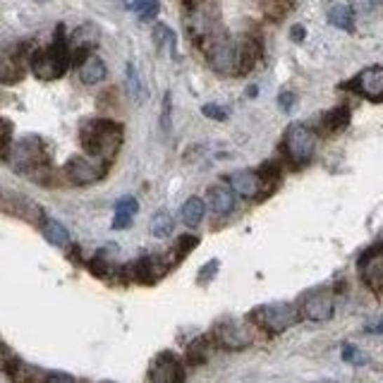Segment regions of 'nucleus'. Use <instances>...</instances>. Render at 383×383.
Masks as SVG:
<instances>
[{"label": "nucleus", "mask_w": 383, "mask_h": 383, "mask_svg": "<svg viewBox=\"0 0 383 383\" xmlns=\"http://www.w3.org/2000/svg\"><path fill=\"white\" fill-rule=\"evenodd\" d=\"M359 274H362V281L367 283L369 290L383 295V247H374L364 254L359 261Z\"/></svg>", "instance_id": "obj_8"}, {"label": "nucleus", "mask_w": 383, "mask_h": 383, "mask_svg": "<svg viewBox=\"0 0 383 383\" xmlns=\"http://www.w3.org/2000/svg\"><path fill=\"white\" fill-rule=\"evenodd\" d=\"M316 383H338V381H316Z\"/></svg>", "instance_id": "obj_37"}, {"label": "nucleus", "mask_w": 383, "mask_h": 383, "mask_svg": "<svg viewBox=\"0 0 383 383\" xmlns=\"http://www.w3.org/2000/svg\"><path fill=\"white\" fill-rule=\"evenodd\" d=\"M15 168L20 170H27V168H36L43 163V149L39 144V139H22L20 144L13 149V156H10Z\"/></svg>", "instance_id": "obj_12"}, {"label": "nucleus", "mask_w": 383, "mask_h": 383, "mask_svg": "<svg viewBox=\"0 0 383 383\" xmlns=\"http://www.w3.org/2000/svg\"><path fill=\"white\" fill-rule=\"evenodd\" d=\"M218 259H213V261H208V264L204 266V269L199 271V276H196V281L201 283V285H206L208 281H211L213 276H216V271H218Z\"/></svg>", "instance_id": "obj_27"}, {"label": "nucleus", "mask_w": 383, "mask_h": 383, "mask_svg": "<svg viewBox=\"0 0 383 383\" xmlns=\"http://www.w3.org/2000/svg\"><path fill=\"white\" fill-rule=\"evenodd\" d=\"M264 184H266L264 175H261V173H254V170H237L230 175V187H233L240 196H245V199L259 196Z\"/></svg>", "instance_id": "obj_13"}, {"label": "nucleus", "mask_w": 383, "mask_h": 383, "mask_svg": "<svg viewBox=\"0 0 383 383\" xmlns=\"http://www.w3.org/2000/svg\"><path fill=\"white\" fill-rule=\"evenodd\" d=\"M79 79L84 84H98L106 79V62L98 55H89L86 60L79 65Z\"/></svg>", "instance_id": "obj_15"}, {"label": "nucleus", "mask_w": 383, "mask_h": 383, "mask_svg": "<svg viewBox=\"0 0 383 383\" xmlns=\"http://www.w3.org/2000/svg\"><path fill=\"white\" fill-rule=\"evenodd\" d=\"M300 316L309 318V321H328L333 316V295H330V290H314V293L304 295L300 304Z\"/></svg>", "instance_id": "obj_7"}, {"label": "nucleus", "mask_w": 383, "mask_h": 383, "mask_svg": "<svg viewBox=\"0 0 383 383\" xmlns=\"http://www.w3.org/2000/svg\"><path fill=\"white\" fill-rule=\"evenodd\" d=\"M196 242H199V240H196V237H189V235H187V237H182V240H180V252H177V259H182L184 254H187L189 249L196 245Z\"/></svg>", "instance_id": "obj_31"}, {"label": "nucleus", "mask_w": 383, "mask_h": 383, "mask_svg": "<svg viewBox=\"0 0 383 383\" xmlns=\"http://www.w3.org/2000/svg\"><path fill=\"white\" fill-rule=\"evenodd\" d=\"M135 10L139 15V20H154L159 15V0H137L135 3Z\"/></svg>", "instance_id": "obj_24"}, {"label": "nucleus", "mask_w": 383, "mask_h": 383, "mask_svg": "<svg viewBox=\"0 0 383 383\" xmlns=\"http://www.w3.org/2000/svg\"><path fill=\"white\" fill-rule=\"evenodd\" d=\"M295 101H297V96L293 94V91H283L281 96H278V103H281L283 110H290L295 106Z\"/></svg>", "instance_id": "obj_30"}, {"label": "nucleus", "mask_w": 383, "mask_h": 383, "mask_svg": "<svg viewBox=\"0 0 383 383\" xmlns=\"http://www.w3.org/2000/svg\"><path fill=\"white\" fill-rule=\"evenodd\" d=\"M369 333H383V321L381 323H376V326H367Z\"/></svg>", "instance_id": "obj_34"}, {"label": "nucleus", "mask_w": 383, "mask_h": 383, "mask_svg": "<svg viewBox=\"0 0 383 383\" xmlns=\"http://www.w3.org/2000/svg\"><path fill=\"white\" fill-rule=\"evenodd\" d=\"M328 22L338 29H345V32H352L355 29V17H352V10L345 8L340 3H333L328 8Z\"/></svg>", "instance_id": "obj_18"}, {"label": "nucleus", "mask_w": 383, "mask_h": 383, "mask_svg": "<svg viewBox=\"0 0 383 383\" xmlns=\"http://www.w3.org/2000/svg\"><path fill=\"white\" fill-rule=\"evenodd\" d=\"M170 115H173V101H170V94H166L163 98V115H161V130L163 135H170Z\"/></svg>", "instance_id": "obj_26"}, {"label": "nucleus", "mask_w": 383, "mask_h": 383, "mask_svg": "<svg viewBox=\"0 0 383 383\" xmlns=\"http://www.w3.org/2000/svg\"><path fill=\"white\" fill-rule=\"evenodd\" d=\"M208 62L213 69L223 74H233L240 69V51L235 48V43L230 39H216L208 48Z\"/></svg>", "instance_id": "obj_6"}, {"label": "nucleus", "mask_w": 383, "mask_h": 383, "mask_svg": "<svg viewBox=\"0 0 383 383\" xmlns=\"http://www.w3.org/2000/svg\"><path fill=\"white\" fill-rule=\"evenodd\" d=\"M127 89H130L132 101H144V96H147L144 84H142V77H139L135 65H127Z\"/></svg>", "instance_id": "obj_22"}, {"label": "nucleus", "mask_w": 383, "mask_h": 383, "mask_svg": "<svg viewBox=\"0 0 383 383\" xmlns=\"http://www.w3.org/2000/svg\"><path fill=\"white\" fill-rule=\"evenodd\" d=\"M252 318L259 323L266 333H285L290 326L300 321V309L288 302H274V304H261L252 311Z\"/></svg>", "instance_id": "obj_2"}, {"label": "nucleus", "mask_w": 383, "mask_h": 383, "mask_svg": "<svg viewBox=\"0 0 383 383\" xmlns=\"http://www.w3.org/2000/svg\"><path fill=\"white\" fill-rule=\"evenodd\" d=\"M206 204L211 206V211L216 213V216H225V213H230L235 208L233 189H228V187H211V189H208Z\"/></svg>", "instance_id": "obj_14"}, {"label": "nucleus", "mask_w": 383, "mask_h": 383, "mask_svg": "<svg viewBox=\"0 0 383 383\" xmlns=\"http://www.w3.org/2000/svg\"><path fill=\"white\" fill-rule=\"evenodd\" d=\"M69 65V53L65 48V43H62V39H58V41L51 46V48L46 51H39L36 55H34L32 60V69L36 77L41 79H58L65 74V69Z\"/></svg>", "instance_id": "obj_3"}, {"label": "nucleus", "mask_w": 383, "mask_h": 383, "mask_svg": "<svg viewBox=\"0 0 383 383\" xmlns=\"http://www.w3.org/2000/svg\"><path fill=\"white\" fill-rule=\"evenodd\" d=\"M342 359L345 362H350V364H367V355L364 352H359V347L355 345H342Z\"/></svg>", "instance_id": "obj_25"}, {"label": "nucleus", "mask_w": 383, "mask_h": 383, "mask_svg": "<svg viewBox=\"0 0 383 383\" xmlns=\"http://www.w3.org/2000/svg\"><path fill=\"white\" fill-rule=\"evenodd\" d=\"M154 41H156V48H159V51L168 48V51H170V55L175 53V46H177L175 34H173L166 25H159L154 29Z\"/></svg>", "instance_id": "obj_21"}, {"label": "nucleus", "mask_w": 383, "mask_h": 383, "mask_svg": "<svg viewBox=\"0 0 383 383\" xmlns=\"http://www.w3.org/2000/svg\"><path fill=\"white\" fill-rule=\"evenodd\" d=\"M46 383H74V381L65 374H51L48 379H46Z\"/></svg>", "instance_id": "obj_32"}, {"label": "nucleus", "mask_w": 383, "mask_h": 383, "mask_svg": "<svg viewBox=\"0 0 383 383\" xmlns=\"http://www.w3.org/2000/svg\"><path fill=\"white\" fill-rule=\"evenodd\" d=\"M290 36H293L295 39V41H302V39H304V27H300V25H295L293 27V32H290Z\"/></svg>", "instance_id": "obj_33"}, {"label": "nucleus", "mask_w": 383, "mask_h": 383, "mask_svg": "<svg viewBox=\"0 0 383 383\" xmlns=\"http://www.w3.org/2000/svg\"><path fill=\"white\" fill-rule=\"evenodd\" d=\"M206 213V201H201L199 196H189L182 204V220L187 225H199L204 220Z\"/></svg>", "instance_id": "obj_19"}, {"label": "nucleus", "mask_w": 383, "mask_h": 383, "mask_svg": "<svg viewBox=\"0 0 383 383\" xmlns=\"http://www.w3.org/2000/svg\"><path fill=\"white\" fill-rule=\"evenodd\" d=\"M147 383H182V367H180L177 357H173L170 352L156 357L149 369Z\"/></svg>", "instance_id": "obj_9"}, {"label": "nucleus", "mask_w": 383, "mask_h": 383, "mask_svg": "<svg viewBox=\"0 0 383 383\" xmlns=\"http://www.w3.org/2000/svg\"><path fill=\"white\" fill-rule=\"evenodd\" d=\"M201 113H204L206 118H211V120H220V123L228 118V110H225L223 106H213V103H208V106L201 108Z\"/></svg>", "instance_id": "obj_28"}, {"label": "nucleus", "mask_w": 383, "mask_h": 383, "mask_svg": "<svg viewBox=\"0 0 383 383\" xmlns=\"http://www.w3.org/2000/svg\"><path fill=\"white\" fill-rule=\"evenodd\" d=\"M3 137H5V135H3V127H0V144H3Z\"/></svg>", "instance_id": "obj_35"}, {"label": "nucleus", "mask_w": 383, "mask_h": 383, "mask_svg": "<svg viewBox=\"0 0 383 383\" xmlns=\"http://www.w3.org/2000/svg\"><path fill=\"white\" fill-rule=\"evenodd\" d=\"M216 338L225 350H242L252 342V333L240 321H223L216 328Z\"/></svg>", "instance_id": "obj_11"}, {"label": "nucleus", "mask_w": 383, "mask_h": 383, "mask_svg": "<svg viewBox=\"0 0 383 383\" xmlns=\"http://www.w3.org/2000/svg\"><path fill=\"white\" fill-rule=\"evenodd\" d=\"M43 237L55 247H67L69 245V233L62 223H58L55 218H46L43 220Z\"/></svg>", "instance_id": "obj_17"}, {"label": "nucleus", "mask_w": 383, "mask_h": 383, "mask_svg": "<svg viewBox=\"0 0 383 383\" xmlns=\"http://www.w3.org/2000/svg\"><path fill=\"white\" fill-rule=\"evenodd\" d=\"M82 144L98 161L113 159L115 151L123 144V127L110 120H91L82 127Z\"/></svg>", "instance_id": "obj_1"}, {"label": "nucleus", "mask_w": 383, "mask_h": 383, "mask_svg": "<svg viewBox=\"0 0 383 383\" xmlns=\"http://www.w3.org/2000/svg\"><path fill=\"white\" fill-rule=\"evenodd\" d=\"M173 228H175V223H173V216L168 211H159L154 213V218H151V233L156 237H168L173 233Z\"/></svg>", "instance_id": "obj_20"}, {"label": "nucleus", "mask_w": 383, "mask_h": 383, "mask_svg": "<svg viewBox=\"0 0 383 383\" xmlns=\"http://www.w3.org/2000/svg\"><path fill=\"white\" fill-rule=\"evenodd\" d=\"M137 199L135 196H125V199L118 201V206H115V220H113V228L115 230H125L132 225V218H135L137 213Z\"/></svg>", "instance_id": "obj_16"}, {"label": "nucleus", "mask_w": 383, "mask_h": 383, "mask_svg": "<svg viewBox=\"0 0 383 383\" xmlns=\"http://www.w3.org/2000/svg\"><path fill=\"white\" fill-rule=\"evenodd\" d=\"M65 173L69 177V182L74 184H91L96 180L103 177L106 173V166L103 161H96V159H86V156H72L65 166Z\"/></svg>", "instance_id": "obj_5"}, {"label": "nucleus", "mask_w": 383, "mask_h": 383, "mask_svg": "<svg viewBox=\"0 0 383 383\" xmlns=\"http://www.w3.org/2000/svg\"><path fill=\"white\" fill-rule=\"evenodd\" d=\"M285 151H288V159L293 161L295 166H304L316 151V135L302 123L290 125L285 135Z\"/></svg>", "instance_id": "obj_4"}, {"label": "nucleus", "mask_w": 383, "mask_h": 383, "mask_svg": "<svg viewBox=\"0 0 383 383\" xmlns=\"http://www.w3.org/2000/svg\"><path fill=\"white\" fill-rule=\"evenodd\" d=\"M347 120H350V110L335 108V110H330L326 118H323V127H326L328 132H338L347 125Z\"/></svg>", "instance_id": "obj_23"}, {"label": "nucleus", "mask_w": 383, "mask_h": 383, "mask_svg": "<svg viewBox=\"0 0 383 383\" xmlns=\"http://www.w3.org/2000/svg\"><path fill=\"white\" fill-rule=\"evenodd\" d=\"M350 89H355L357 94L371 98V101H381L383 98V67H367L352 79Z\"/></svg>", "instance_id": "obj_10"}, {"label": "nucleus", "mask_w": 383, "mask_h": 383, "mask_svg": "<svg viewBox=\"0 0 383 383\" xmlns=\"http://www.w3.org/2000/svg\"><path fill=\"white\" fill-rule=\"evenodd\" d=\"M125 3H127V5H135V3H137V0H125Z\"/></svg>", "instance_id": "obj_36"}, {"label": "nucleus", "mask_w": 383, "mask_h": 383, "mask_svg": "<svg viewBox=\"0 0 383 383\" xmlns=\"http://www.w3.org/2000/svg\"><path fill=\"white\" fill-rule=\"evenodd\" d=\"M350 8L355 10V13H371L374 10V0H350Z\"/></svg>", "instance_id": "obj_29"}]
</instances>
